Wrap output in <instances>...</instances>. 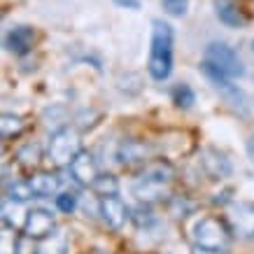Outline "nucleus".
Returning <instances> with one entry per match:
<instances>
[{"label":"nucleus","mask_w":254,"mask_h":254,"mask_svg":"<svg viewBox=\"0 0 254 254\" xmlns=\"http://www.w3.org/2000/svg\"><path fill=\"white\" fill-rule=\"evenodd\" d=\"M173 45H175L173 26L161 21V19H154L152 21V47H149L147 72L156 82L168 79L173 72Z\"/></svg>","instance_id":"f257e3e1"},{"label":"nucleus","mask_w":254,"mask_h":254,"mask_svg":"<svg viewBox=\"0 0 254 254\" xmlns=\"http://www.w3.org/2000/svg\"><path fill=\"white\" fill-rule=\"evenodd\" d=\"M193 240L198 247L212 250V252H226L231 247V233L226 229V224L219 222L217 217H203L193 224Z\"/></svg>","instance_id":"f03ea898"},{"label":"nucleus","mask_w":254,"mask_h":254,"mask_svg":"<svg viewBox=\"0 0 254 254\" xmlns=\"http://www.w3.org/2000/svg\"><path fill=\"white\" fill-rule=\"evenodd\" d=\"M170 180H173V168L166 166V163H154L133 185V193L140 200H156V198H161V189L168 185Z\"/></svg>","instance_id":"7ed1b4c3"},{"label":"nucleus","mask_w":254,"mask_h":254,"mask_svg":"<svg viewBox=\"0 0 254 254\" xmlns=\"http://www.w3.org/2000/svg\"><path fill=\"white\" fill-rule=\"evenodd\" d=\"M82 152V140L72 128H61L49 138V159L56 166H70Z\"/></svg>","instance_id":"20e7f679"},{"label":"nucleus","mask_w":254,"mask_h":254,"mask_svg":"<svg viewBox=\"0 0 254 254\" xmlns=\"http://www.w3.org/2000/svg\"><path fill=\"white\" fill-rule=\"evenodd\" d=\"M200 72L205 75V79H208L210 84L215 86L219 93H224V98L231 103L233 108H240L245 110V96H243V91H240L238 86L231 82V75H226L219 65H215L212 61H205L200 63Z\"/></svg>","instance_id":"39448f33"},{"label":"nucleus","mask_w":254,"mask_h":254,"mask_svg":"<svg viewBox=\"0 0 254 254\" xmlns=\"http://www.w3.org/2000/svg\"><path fill=\"white\" fill-rule=\"evenodd\" d=\"M205 59L212 61L215 65L226 72V75H231V77H245V63L240 61L238 52L233 49V47L224 45V42H210L205 47Z\"/></svg>","instance_id":"423d86ee"},{"label":"nucleus","mask_w":254,"mask_h":254,"mask_svg":"<svg viewBox=\"0 0 254 254\" xmlns=\"http://www.w3.org/2000/svg\"><path fill=\"white\" fill-rule=\"evenodd\" d=\"M226 217L233 233H238L243 238H254V203H247V200L231 203L226 208Z\"/></svg>","instance_id":"0eeeda50"},{"label":"nucleus","mask_w":254,"mask_h":254,"mask_svg":"<svg viewBox=\"0 0 254 254\" xmlns=\"http://www.w3.org/2000/svg\"><path fill=\"white\" fill-rule=\"evenodd\" d=\"M68 168H70L72 180L79 182V185H84V187H93V182L98 180V166H96V159H93L89 152H84V149L75 156V161L70 163Z\"/></svg>","instance_id":"6e6552de"},{"label":"nucleus","mask_w":254,"mask_h":254,"mask_svg":"<svg viewBox=\"0 0 254 254\" xmlns=\"http://www.w3.org/2000/svg\"><path fill=\"white\" fill-rule=\"evenodd\" d=\"M54 229V215L45 208H33L26 217V226L23 233L31 236V238H47Z\"/></svg>","instance_id":"1a4fd4ad"},{"label":"nucleus","mask_w":254,"mask_h":254,"mask_svg":"<svg viewBox=\"0 0 254 254\" xmlns=\"http://www.w3.org/2000/svg\"><path fill=\"white\" fill-rule=\"evenodd\" d=\"M33 42H35V28H31V26H14L5 35V49L16 56L28 54Z\"/></svg>","instance_id":"9d476101"},{"label":"nucleus","mask_w":254,"mask_h":254,"mask_svg":"<svg viewBox=\"0 0 254 254\" xmlns=\"http://www.w3.org/2000/svg\"><path fill=\"white\" fill-rule=\"evenodd\" d=\"M200 163H203V170H205L210 177H215V180L229 177L233 173L231 161L226 159V154H222L219 149H212V147L203 149V154H200Z\"/></svg>","instance_id":"9b49d317"},{"label":"nucleus","mask_w":254,"mask_h":254,"mask_svg":"<svg viewBox=\"0 0 254 254\" xmlns=\"http://www.w3.org/2000/svg\"><path fill=\"white\" fill-rule=\"evenodd\" d=\"M98 212H100V217H103V222L108 224L110 229H122L124 222H126V217H128L126 205H124L117 196H103V198H100Z\"/></svg>","instance_id":"f8f14e48"},{"label":"nucleus","mask_w":254,"mask_h":254,"mask_svg":"<svg viewBox=\"0 0 254 254\" xmlns=\"http://www.w3.org/2000/svg\"><path fill=\"white\" fill-rule=\"evenodd\" d=\"M215 5V14L217 19L229 26V28H243L245 26V16H243V9L238 7L236 0H212Z\"/></svg>","instance_id":"ddd939ff"},{"label":"nucleus","mask_w":254,"mask_h":254,"mask_svg":"<svg viewBox=\"0 0 254 254\" xmlns=\"http://www.w3.org/2000/svg\"><path fill=\"white\" fill-rule=\"evenodd\" d=\"M26 217H28V212L23 215V203L21 200H14V198L5 200V205H2V219H5V224H7L12 231H16V229H21L23 231Z\"/></svg>","instance_id":"4468645a"},{"label":"nucleus","mask_w":254,"mask_h":254,"mask_svg":"<svg viewBox=\"0 0 254 254\" xmlns=\"http://www.w3.org/2000/svg\"><path fill=\"white\" fill-rule=\"evenodd\" d=\"M28 182H31L35 196H40V198H45V196H54V193L61 189V180H59L56 175H52V173H40V175H33Z\"/></svg>","instance_id":"2eb2a0df"},{"label":"nucleus","mask_w":254,"mask_h":254,"mask_svg":"<svg viewBox=\"0 0 254 254\" xmlns=\"http://www.w3.org/2000/svg\"><path fill=\"white\" fill-rule=\"evenodd\" d=\"M173 103H175V108L180 110H191L193 103H196V93H193V89L189 84H185V82H180V84L173 86Z\"/></svg>","instance_id":"dca6fc26"},{"label":"nucleus","mask_w":254,"mask_h":254,"mask_svg":"<svg viewBox=\"0 0 254 254\" xmlns=\"http://www.w3.org/2000/svg\"><path fill=\"white\" fill-rule=\"evenodd\" d=\"M68 250V240L63 233H52L47 236L45 243H40L38 247V254H65Z\"/></svg>","instance_id":"f3484780"},{"label":"nucleus","mask_w":254,"mask_h":254,"mask_svg":"<svg viewBox=\"0 0 254 254\" xmlns=\"http://www.w3.org/2000/svg\"><path fill=\"white\" fill-rule=\"evenodd\" d=\"M93 191L98 193V196H117L119 182L112 175H98V180L93 182Z\"/></svg>","instance_id":"a211bd4d"},{"label":"nucleus","mask_w":254,"mask_h":254,"mask_svg":"<svg viewBox=\"0 0 254 254\" xmlns=\"http://www.w3.org/2000/svg\"><path fill=\"white\" fill-rule=\"evenodd\" d=\"M16 159H19V163H21V166H26V168L35 166V163L40 161V145H35V142L23 145L21 149L16 152Z\"/></svg>","instance_id":"6ab92c4d"},{"label":"nucleus","mask_w":254,"mask_h":254,"mask_svg":"<svg viewBox=\"0 0 254 254\" xmlns=\"http://www.w3.org/2000/svg\"><path fill=\"white\" fill-rule=\"evenodd\" d=\"M0 126H2V138H9V135H19L26 124H23V119L19 115H2Z\"/></svg>","instance_id":"aec40b11"},{"label":"nucleus","mask_w":254,"mask_h":254,"mask_svg":"<svg viewBox=\"0 0 254 254\" xmlns=\"http://www.w3.org/2000/svg\"><path fill=\"white\" fill-rule=\"evenodd\" d=\"M33 196H35V191H33L31 182H14V185L9 187V191H7V198L21 200V203H26V200H31Z\"/></svg>","instance_id":"412c9836"},{"label":"nucleus","mask_w":254,"mask_h":254,"mask_svg":"<svg viewBox=\"0 0 254 254\" xmlns=\"http://www.w3.org/2000/svg\"><path fill=\"white\" fill-rule=\"evenodd\" d=\"M56 208L61 210V212H65V215L75 212V208H77V193L61 191L59 196H56Z\"/></svg>","instance_id":"4be33fe9"},{"label":"nucleus","mask_w":254,"mask_h":254,"mask_svg":"<svg viewBox=\"0 0 254 254\" xmlns=\"http://www.w3.org/2000/svg\"><path fill=\"white\" fill-rule=\"evenodd\" d=\"M161 7L170 16H185L189 9V0H161Z\"/></svg>","instance_id":"5701e85b"},{"label":"nucleus","mask_w":254,"mask_h":254,"mask_svg":"<svg viewBox=\"0 0 254 254\" xmlns=\"http://www.w3.org/2000/svg\"><path fill=\"white\" fill-rule=\"evenodd\" d=\"M117 7H126V9H133V12H138L140 9V0H115Z\"/></svg>","instance_id":"b1692460"},{"label":"nucleus","mask_w":254,"mask_h":254,"mask_svg":"<svg viewBox=\"0 0 254 254\" xmlns=\"http://www.w3.org/2000/svg\"><path fill=\"white\" fill-rule=\"evenodd\" d=\"M191 254H222V252H212V250H205V247H193L191 250Z\"/></svg>","instance_id":"393cba45"},{"label":"nucleus","mask_w":254,"mask_h":254,"mask_svg":"<svg viewBox=\"0 0 254 254\" xmlns=\"http://www.w3.org/2000/svg\"><path fill=\"white\" fill-rule=\"evenodd\" d=\"M247 154H250V159H252V163H254V135L247 140Z\"/></svg>","instance_id":"a878e982"},{"label":"nucleus","mask_w":254,"mask_h":254,"mask_svg":"<svg viewBox=\"0 0 254 254\" xmlns=\"http://www.w3.org/2000/svg\"><path fill=\"white\" fill-rule=\"evenodd\" d=\"M252 49H254V42H252Z\"/></svg>","instance_id":"bb28decb"}]
</instances>
